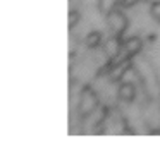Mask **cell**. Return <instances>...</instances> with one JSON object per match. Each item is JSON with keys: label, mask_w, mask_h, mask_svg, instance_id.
I'll use <instances>...</instances> for the list:
<instances>
[{"label": "cell", "mask_w": 160, "mask_h": 151, "mask_svg": "<svg viewBox=\"0 0 160 151\" xmlns=\"http://www.w3.org/2000/svg\"><path fill=\"white\" fill-rule=\"evenodd\" d=\"M136 2H138V0H122V5L124 7H132Z\"/></svg>", "instance_id": "9c48e42d"}, {"label": "cell", "mask_w": 160, "mask_h": 151, "mask_svg": "<svg viewBox=\"0 0 160 151\" xmlns=\"http://www.w3.org/2000/svg\"><path fill=\"white\" fill-rule=\"evenodd\" d=\"M150 14H152V16L155 17V19L158 21V22H160V2L152 3V7H150Z\"/></svg>", "instance_id": "52a82bcc"}, {"label": "cell", "mask_w": 160, "mask_h": 151, "mask_svg": "<svg viewBox=\"0 0 160 151\" xmlns=\"http://www.w3.org/2000/svg\"><path fill=\"white\" fill-rule=\"evenodd\" d=\"M97 105H98V100H97V96H95V93L91 91V89H84L83 95H81V101H79L81 115H90Z\"/></svg>", "instance_id": "7a4b0ae2"}, {"label": "cell", "mask_w": 160, "mask_h": 151, "mask_svg": "<svg viewBox=\"0 0 160 151\" xmlns=\"http://www.w3.org/2000/svg\"><path fill=\"white\" fill-rule=\"evenodd\" d=\"M122 48H124L129 55H134L136 51H139V48H141V40H139V38H129V40H126L124 43H122Z\"/></svg>", "instance_id": "5b68a950"}, {"label": "cell", "mask_w": 160, "mask_h": 151, "mask_svg": "<svg viewBox=\"0 0 160 151\" xmlns=\"http://www.w3.org/2000/svg\"><path fill=\"white\" fill-rule=\"evenodd\" d=\"M78 19H79V14H78V10H71V12H69V27L76 26Z\"/></svg>", "instance_id": "ba28073f"}, {"label": "cell", "mask_w": 160, "mask_h": 151, "mask_svg": "<svg viewBox=\"0 0 160 151\" xmlns=\"http://www.w3.org/2000/svg\"><path fill=\"white\" fill-rule=\"evenodd\" d=\"M121 50H122V43L119 41V38H117V36L110 38V40L107 41V45H105V51H107V55H110V57L117 55Z\"/></svg>", "instance_id": "277c9868"}, {"label": "cell", "mask_w": 160, "mask_h": 151, "mask_svg": "<svg viewBox=\"0 0 160 151\" xmlns=\"http://www.w3.org/2000/svg\"><path fill=\"white\" fill-rule=\"evenodd\" d=\"M107 22H108V27H110V31L114 34H121L122 31L126 29V24H128V19H126V16L122 12H119V10H114V12L108 14L107 17Z\"/></svg>", "instance_id": "6da1fadb"}, {"label": "cell", "mask_w": 160, "mask_h": 151, "mask_svg": "<svg viewBox=\"0 0 160 151\" xmlns=\"http://www.w3.org/2000/svg\"><path fill=\"white\" fill-rule=\"evenodd\" d=\"M86 46H90V48H97L98 45L102 43V34L98 33V31H93V33H90L86 36Z\"/></svg>", "instance_id": "8992f818"}, {"label": "cell", "mask_w": 160, "mask_h": 151, "mask_svg": "<svg viewBox=\"0 0 160 151\" xmlns=\"http://www.w3.org/2000/svg\"><path fill=\"white\" fill-rule=\"evenodd\" d=\"M136 96V89L132 84H129V82H124V84H121V88H119V98L122 100V101H132Z\"/></svg>", "instance_id": "3957f363"}]
</instances>
